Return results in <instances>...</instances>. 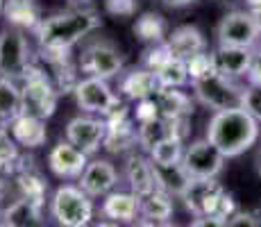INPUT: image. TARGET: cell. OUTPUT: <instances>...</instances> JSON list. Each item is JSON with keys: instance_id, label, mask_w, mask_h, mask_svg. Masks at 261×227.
I'll list each match as a JSON object with an SVG mask.
<instances>
[{"instance_id": "1", "label": "cell", "mask_w": 261, "mask_h": 227, "mask_svg": "<svg viewBox=\"0 0 261 227\" xmlns=\"http://www.w3.org/2000/svg\"><path fill=\"white\" fill-rule=\"evenodd\" d=\"M100 23L102 21L95 9H71V12L43 18L34 30H37L39 45L43 53L66 55L75 43H80L87 34L98 30Z\"/></svg>"}, {"instance_id": "2", "label": "cell", "mask_w": 261, "mask_h": 227, "mask_svg": "<svg viewBox=\"0 0 261 227\" xmlns=\"http://www.w3.org/2000/svg\"><path fill=\"white\" fill-rule=\"evenodd\" d=\"M259 120L243 107H239L227 112H214L204 136L225 155V159H232L252 148L259 139Z\"/></svg>"}, {"instance_id": "3", "label": "cell", "mask_w": 261, "mask_h": 227, "mask_svg": "<svg viewBox=\"0 0 261 227\" xmlns=\"http://www.w3.org/2000/svg\"><path fill=\"white\" fill-rule=\"evenodd\" d=\"M191 84H193V93L198 103H202L212 112H227V109L243 107L245 87H239L232 78L216 70V66L200 78L191 80Z\"/></svg>"}, {"instance_id": "4", "label": "cell", "mask_w": 261, "mask_h": 227, "mask_svg": "<svg viewBox=\"0 0 261 227\" xmlns=\"http://www.w3.org/2000/svg\"><path fill=\"white\" fill-rule=\"evenodd\" d=\"M184 207L193 216H220V218H229L234 214V200L227 191L223 189V184L218 178L209 180H191L189 186L182 193Z\"/></svg>"}, {"instance_id": "5", "label": "cell", "mask_w": 261, "mask_h": 227, "mask_svg": "<svg viewBox=\"0 0 261 227\" xmlns=\"http://www.w3.org/2000/svg\"><path fill=\"white\" fill-rule=\"evenodd\" d=\"M50 216L59 227H89L93 220V203L80 186L62 184L50 198Z\"/></svg>"}, {"instance_id": "6", "label": "cell", "mask_w": 261, "mask_h": 227, "mask_svg": "<svg viewBox=\"0 0 261 227\" xmlns=\"http://www.w3.org/2000/svg\"><path fill=\"white\" fill-rule=\"evenodd\" d=\"M30 66V43L21 28H5L0 32V78L21 80L28 75Z\"/></svg>"}, {"instance_id": "7", "label": "cell", "mask_w": 261, "mask_h": 227, "mask_svg": "<svg viewBox=\"0 0 261 227\" xmlns=\"http://www.w3.org/2000/svg\"><path fill=\"white\" fill-rule=\"evenodd\" d=\"M80 70L87 78H100L109 82L123 70V55L112 41L95 39L89 45H84L80 55Z\"/></svg>"}, {"instance_id": "8", "label": "cell", "mask_w": 261, "mask_h": 227, "mask_svg": "<svg viewBox=\"0 0 261 227\" xmlns=\"http://www.w3.org/2000/svg\"><path fill=\"white\" fill-rule=\"evenodd\" d=\"M23 114L37 116V118H50L57 109V91L53 82L46 78V73L37 68H30L28 75L23 78Z\"/></svg>"}, {"instance_id": "9", "label": "cell", "mask_w": 261, "mask_h": 227, "mask_svg": "<svg viewBox=\"0 0 261 227\" xmlns=\"http://www.w3.org/2000/svg\"><path fill=\"white\" fill-rule=\"evenodd\" d=\"M73 95L84 114H100V118H107L120 107L118 95L112 91L107 80L100 78H84L75 82Z\"/></svg>"}, {"instance_id": "10", "label": "cell", "mask_w": 261, "mask_h": 227, "mask_svg": "<svg viewBox=\"0 0 261 227\" xmlns=\"http://www.w3.org/2000/svg\"><path fill=\"white\" fill-rule=\"evenodd\" d=\"M225 155L204 136L198 139L193 143H189L184 148V157H182V168L187 170V175L191 180H209V178H218L225 170Z\"/></svg>"}, {"instance_id": "11", "label": "cell", "mask_w": 261, "mask_h": 227, "mask_svg": "<svg viewBox=\"0 0 261 227\" xmlns=\"http://www.w3.org/2000/svg\"><path fill=\"white\" fill-rule=\"evenodd\" d=\"M218 45H239V48H254L261 37V23L248 9H234L223 16L216 28Z\"/></svg>"}, {"instance_id": "12", "label": "cell", "mask_w": 261, "mask_h": 227, "mask_svg": "<svg viewBox=\"0 0 261 227\" xmlns=\"http://www.w3.org/2000/svg\"><path fill=\"white\" fill-rule=\"evenodd\" d=\"M107 134V120L93 114H80L71 118L64 128V136L68 143L80 148L84 155H95L105 143Z\"/></svg>"}, {"instance_id": "13", "label": "cell", "mask_w": 261, "mask_h": 227, "mask_svg": "<svg viewBox=\"0 0 261 227\" xmlns=\"http://www.w3.org/2000/svg\"><path fill=\"white\" fill-rule=\"evenodd\" d=\"M120 175L116 166L107 159H93L87 164L84 173L80 175L77 186L89 195V198H105L116 189Z\"/></svg>"}, {"instance_id": "14", "label": "cell", "mask_w": 261, "mask_h": 227, "mask_svg": "<svg viewBox=\"0 0 261 227\" xmlns=\"http://www.w3.org/2000/svg\"><path fill=\"white\" fill-rule=\"evenodd\" d=\"M89 164V155H84L80 148L62 139L53 150L48 153V168L59 180H80Z\"/></svg>"}, {"instance_id": "15", "label": "cell", "mask_w": 261, "mask_h": 227, "mask_svg": "<svg viewBox=\"0 0 261 227\" xmlns=\"http://www.w3.org/2000/svg\"><path fill=\"white\" fill-rule=\"evenodd\" d=\"M9 134L16 141L21 148H41L48 141V130H46V120L37 118L30 114H18L14 120H9Z\"/></svg>"}, {"instance_id": "16", "label": "cell", "mask_w": 261, "mask_h": 227, "mask_svg": "<svg viewBox=\"0 0 261 227\" xmlns=\"http://www.w3.org/2000/svg\"><path fill=\"white\" fill-rule=\"evenodd\" d=\"M125 180L129 184V191L139 198H145L152 191H157V180H154V166L143 155L132 153L125 161Z\"/></svg>"}, {"instance_id": "17", "label": "cell", "mask_w": 261, "mask_h": 227, "mask_svg": "<svg viewBox=\"0 0 261 227\" xmlns=\"http://www.w3.org/2000/svg\"><path fill=\"white\" fill-rule=\"evenodd\" d=\"M139 209H141V198L132 191H112L105 195L100 214L105 220L114 223H134V218H139Z\"/></svg>"}, {"instance_id": "18", "label": "cell", "mask_w": 261, "mask_h": 227, "mask_svg": "<svg viewBox=\"0 0 261 227\" xmlns=\"http://www.w3.org/2000/svg\"><path fill=\"white\" fill-rule=\"evenodd\" d=\"M254 59L252 48H239V45H218V50L214 53V66L227 78H241L248 75L250 66Z\"/></svg>"}, {"instance_id": "19", "label": "cell", "mask_w": 261, "mask_h": 227, "mask_svg": "<svg viewBox=\"0 0 261 227\" xmlns=\"http://www.w3.org/2000/svg\"><path fill=\"white\" fill-rule=\"evenodd\" d=\"M164 45H166V50L170 53V57L189 62L193 55L204 53V45L207 43H204V37L198 28H193V25H184V28L173 30Z\"/></svg>"}, {"instance_id": "20", "label": "cell", "mask_w": 261, "mask_h": 227, "mask_svg": "<svg viewBox=\"0 0 261 227\" xmlns=\"http://www.w3.org/2000/svg\"><path fill=\"white\" fill-rule=\"evenodd\" d=\"M162 89L159 78L152 68H134L120 80V91L132 100H148L154 98Z\"/></svg>"}, {"instance_id": "21", "label": "cell", "mask_w": 261, "mask_h": 227, "mask_svg": "<svg viewBox=\"0 0 261 227\" xmlns=\"http://www.w3.org/2000/svg\"><path fill=\"white\" fill-rule=\"evenodd\" d=\"M5 220L7 227H43L41 218V203L30 198H18L14 205L5 209Z\"/></svg>"}, {"instance_id": "22", "label": "cell", "mask_w": 261, "mask_h": 227, "mask_svg": "<svg viewBox=\"0 0 261 227\" xmlns=\"http://www.w3.org/2000/svg\"><path fill=\"white\" fill-rule=\"evenodd\" d=\"M154 103H157V109H159V116L164 118H189L191 112H193V105H191L189 95L182 93L177 89H166L162 87L154 95Z\"/></svg>"}, {"instance_id": "23", "label": "cell", "mask_w": 261, "mask_h": 227, "mask_svg": "<svg viewBox=\"0 0 261 227\" xmlns=\"http://www.w3.org/2000/svg\"><path fill=\"white\" fill-rule=\"evenodd\" d=\"M154 180H157V189L164 191V193H168L170 198H173V195L182 198L184 189H187L189 182H191V178L187 175V170L182 168V164H175V166H154Z\"/></svg>"}, {"instance_id": "24", "label": "cell", "mask_w": 261, "mask_h": 227, "mask_svg": "<svg viewBox=\"0 0 261 227\" xmlns=\"http://www.w3.org/2000/svg\"><path fill=\"white\" fill-rule=\"evenodd\" d=\"M139 216L145 220H152V223L162 225L168 223V218L173 216V198L164 191H152L150 195L141 198V209H139Z\"/></svg>"}, {"instance_id": "25", "label": "cell", "mask_w": 261, "mask_h": 227, "mask_svg": "<svg viewBox=\"0 0 261 227\" xmlns=\"http://www.w3.org/2000/svg\"><path fill=\"white\" fill-rule=\"evenodd\" d=\"M23 112L21 84L16 80L0 78V123H9Z\"/></svg>"}, {"instance_id": "26", "label": "cell", "mask_w": 261, "mask_h": 227, "mask_svg": "<svg viewBox=\"0 0 261 227\" xmlns=\"http://www.w3.org/2000/svg\"><path fill=\"white\" fill-rule=\"evenodd\" d=\"M184 139H166L162 143H157L152 150H150V161L154 166H175V164H182L184 157Z\"/></svg>"}, {"instance_id": "27", "label": "cell", "mask_w": 261, "mask_h": 227, "mask_svg": "<svg viewBox=\"0 0 261 227\" xmlns=\"http://www.w3.org/2000/svg\"><path fill=\"white\" fill-rule=\"evenodd\" d=\"M5 14L7 18L12 21L14 28H21V25H32L37 28L39 23V12H37V5L32 0H9L7 7H5Z\"/></svg>"}, {"instance_id": "28", "label": "cell", "mask_w": 261, "mask_h": 227, "mask_svg": "<svg viewBox=\"0 0 261 227\" xmlns=\"http://www.w3.org/2000/svg\"><path fill=\"white\" fill-rule=\"evenodd\" d=\"M16 161H18V143L12 139L9 130L0 128V168H3V173H9Z\"/></svg>"}, {"instance_id": "29", "label": "cell", "mask_w": 261, "mask_h": 227, "mask_svg": "<svg viewBox=\"0 0 261 227\" xmlns=\"http://www.w3.org/2000/svg\"><path fill=\"white\" fill-rule=\"evenodd\" d=\"M137 34L145 41H159L164 37V21L157 14H145L143 18H139L137 23Z\"/></svg>"}, {"instance_id": "30", "label": "cell", "mask_w": 261, "mask_h": 227, "mask_svg": "<svg viewBox=\"0 0 261 227\" xmlns=\"http://www.w3.org/2000/svg\"><path fill=\"white\" fill-rule=\"evenodd\" d=\"M18 184H21L23 198L37 200V203H41V200H43V193H46V182L39 178V175L28 173V170L23 168L21 175H18Z\"/></svg>"}, {"instance_id": "31", "label": "cell", "mask_w": 261, "mask_h": 227, "mask_svg": "<svg viewBox=\"0 0 261 227\" xmlns=\"http://www.w3.org/2000/svg\"><path fill=\"white\" fill-rule=\"evenodd\" d=\"M243 109L248 112L250 116L261 123V87H245V93H243Z\"/></svg>"}, {"instance_id": "32", "label": "cell", "mask_w": 261, "mask_h": 227, "mask_svg": "<svg viewBox=\"0 0 261 227\" xmlns=\"http://www.w3.org/2000/svg\"><path fill=\"white\" fill-rule=\"evenodd\" d=\"M225 227H259V218H254L250 211H237L225 220Z\"/></svg>"}, {"instance_id": "33", "label": "cell", "mask_w": 261, "mask_h": 227, "mask_svg": "<svg viewBox=\"0 0 261 227\" xmlns=\"http://www.w3.org/2000/svg\"><path fill=\"white\" fill-rule=\"evenodd\" d=\"M107 12L127 16V14L134 12V0H107Z\"/></svg>"}, {"instance_id": "34", "label": "cell", "mask_w": 261, "mask_h": 227, "mask_svg": "<svg viewBox=\"0 0 261 227\" xmlns=\"http://www.w3.org/2000/svg\"><path fill=\"white\" fill-rule=\"evenodd\" d=\"M189 227H225V218H220V216H195V220L191 223Z\"/></svg>"}, {"instance_id": "35", "label": "cell", "mask_w": 261, "mask_h": 227, "mask_svg": "<svg viewBox=\"0 0 261 227\" xmlns=\"http://www.w3.org/2000/svg\"><path fill=\"white\" fill-rule=\"evenodd\" d=\"M245 78H248V84H252V87H261V53L254 55L252 66H250Z\"/></svg>"}, {"instance_id": "36", "label": "cell", "mask_w": 261, "mask_h": 227, "mask_svg": "<svg viewBox=\"0 0 261 227\" xmlns=\"http://www.w3.org/2000/svg\"><path fill=\"white\" fill-rule=\"evenodd\" d=\"M245 5H248V12L261 23V0H250V3H245Z\"/></svg>"}, {"instance_id": "37", "label": "cell", "mask_w": 261, "mask_h": 227, "mask_svg": "<svg viewBox=\"0 0 261 227\" xmlns=\"http://www.w3.org/2000/svg\"><path fill=\"white\" fill-rule=\"evenodd\" d=\"M195 0H164V5H168V7H175V9H179V7H189V5H193Z\"/></svg>"}, {"instance_id": "38", "label": "cell", "mask_w": 261, "mask_h": 227, "mask_svg": "<svg viewBox=\"0 0 261 227\" xmlns=\"http://www.w3.org/2000/svg\"><path fill=\"white\" fill-rule=\"evenodd\" d=\"M132 227H159L152 220H145V218H137V223H132Z\"/></svg>"}, {"instance_id": "39", "label": "cell", "mask_w": 261, "mask_h": 227, "mask_svg": "<svg viewBox=\"0 0 261 227\" xmlns=\"http://www.w3.org/2000/svg\"><path fill=\"white\" fill-rule=\"evenodd\" d=\"M93 227H120V223H114V220H100Z\"/></svg>"}, {"instance_id": "40", "label": "cell", "mask_w": 261, "mask_h": 227, "mask_svg": "<svg viewBox=\"0 0 261 227\" xmlns=\"http://www.w3.org/2000/svg\"><path fill=\"white\" fill-rule=\"evenodd\" d=\"M254 166H257V173L261 175V150L257 153V159H254Z\"/></svg>"}, {"instance_id": "41", "label": "cell", "mask_w": 261, "mask_h": 227, "mask_svg": "<svg viewBox=\"0 0 261 227\" xmlns=\"http://www.w3.org/2000/svg\"><path fill=\"white\" fill-rule=\"evenodd\" d=\"M159 227H179V225H170V223H162Z\"/></svg>"}, {"instance_id": "42", "label": "cell", "mask_w": 261, "mask_h": 227, "mask_svg": "<svg viewBox=\"0 0 261 227\" xmlns=\"http://www.w3.org/2000/svg\"><path fill=\"white\" fill-rule=\"evenodd\" d=\"M5 12V0H0V14Z\"/></svg>"}, {"instance_id": "43", "label": "cell", "mask_w": 261, "mask_h": 227, "mask_svg": "<svg viewBox=\"0 0 261 227\" xmlns=\"http://www.w3.org/2000/svg\"><path fill=\"white\" fill-rule=\"evenodd\" d=\"M220 3H239V0H220Z\"/></svg>"}, {"instance_id": "44", "label": "cell", "mask_w": 261, "mask_h": 227, "mask_svg": "<svg viewBox=\"0 0 261 227\" xmlns=\"http://www.w3.org/2000/svg\"><path fill=\"white\" fill-rule=\"evenodd\" d=\"M0 227H7V225H5V223H0Z\"/></svg>"}, {"instance_id": "45", "label": "cell", "mask_w": 261, "mask_h": 227, "mask_svg": "<svg viewBox=\"0 0 261 227\" xmlns=\"http://www.w3.org/2000/svg\"><path fill=\"white\" fill-rule=\"evenodd\" d=\"M259 227H261V220H259Z\"/></svg>"}, {"instance_id": "46", "label": "cell", "mask_w": 261, "mask_h": 227, "mask_svg": "<svg viewBox=\"0 0 261 227\" xmlns=\"http://www.w3.org/2000/svg\"><path fill=\"white\" fill-rule=\"evenodd\" d=\"M245 3H250V0H245Z\"/></svg>"}]
</instances>
